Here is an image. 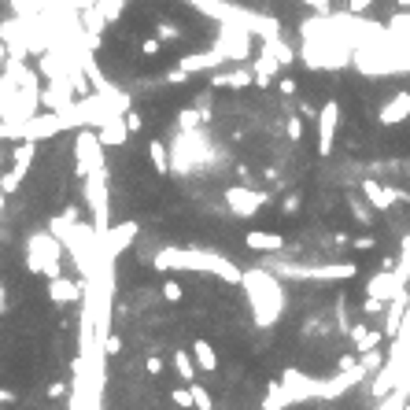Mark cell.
Segmentation results:
<instances>
[{
  "label": "cell",
  "mask_w": 410,
  "mask_h": 410,
  "mask_svg": "<svg viewBox=\"0 0 410 410\" xmlns=\"http://www.w3.org/2000/svg\"><path fill=\"white\" fill-rule=\"evenodd\" d=\"M244 285H248V292H251V307H255V318H259V325H274L277 314H281V307H285L277 281H274L270 274H263V270H251V274H244Z\"/></svg>",
  "instance_id": "6da1fadb"
},
{
  "label": "cell",
  "mask_w": 410,
  "mask_h": 410,
  "mask_svg": "<svg viewBox=\"0 0 410 410\" xmlns=\"http://www.w3.org/2000/svg\"><path fill=\"white\" fill-rule=\"evenodd\" d=\"M337 122H340V104H337V100H329V104L318 111V156H329V152H332Z\"/></svg>",
  "instance_id": "7a4b0ae2"
},
{
  "label": "cell",
  "mask_w": 410,
  "mask_h": 410,
  "mask_svg": "<svg viewBox=\"0 0 410 410\" xmlns=\"http://www.w3.org/2000/svg\"><path fill=\"white\" fill-rule=\"evenodd\" d=\"M292 277H325V281H348L358 274V266L351 263H332V266H281Z\"/></svg>",
  "instance_id": "3957f363"
},
{
  "label": "cell",
  "mask_w": 410,
  "mask_h": 410,
  "mask_svg": "<svg viewBox=\"0 0 410 410\" xmlns=\"http://www.w3.org/2000/svg\"><path fill=\"white\" fill-rule=\"evenodd\" d=\"M403 292H407V288L400 285V277H395V266H392V270H384V266H381V270L366 281V296L384 300V303L395 300V296H403Z\"/></svg>",
  "instance_id": "277c9868"
},
{
  "label": "cell",
  "mask_w": 410,
  "mask_h": 410,
  "mask_svg": "<svg viewBox=\"0 0 410 410\" xmlns=\"http://www.w3.org/2000/svg\"><path fill=\"white\" fill-rule=\"evenodd\" d=\"M363 192H366L369 207H377V211H392L395 203L403 200L400 192H395V189H388V185H381L377 177H366V182H363Z\"/></svg>",
  "instance_id": "5b68a950"
},
{
  "label": "cell",
  "mask_w": 410,
  "mask_h": 410,
  "mask_svg": "<svg viewBox=\"0 0 410 410\" xmlns=\"http://www.w3.org/2000/svg\"><path fill=\"white\" fill-rule=\"evenodd\" d=\"M381 126H400V122H407L410 119V89H400V93H395L388 104L381 108Z\"/></svg>",
  "instance_id": "8992f818"
},
{
  "label": "cell",
  "mask_w": 410,
  "mask_h": 410,
  "mask_svg": "<svg viewBox=\"0 0 410 410\" xmlns=\"http://www.w3.org/2000/svg\"><path fill=\"white\" fill-rule=\"evenodd\" d=\"M407 303H410L407 292H403V296H395V300H388V311H384V337H388V340L400 337V329H403V314H407Z\"/></svg>",
  "instance_id": "52a82bcc"
},
{
  "label": "cell",
  "mask_w": 410,
  "mask_h": 410,
  "mask_svg": "<svg viewBox=\"0 0 410 410\" xmlns=\"http://www.w3.org/2000/svg\"><path fill=\"white\" fill-rule=\"evenodd\" d=\"M226 200L237 207V214H255V211H259L263 203H266L263 192H248V189H229V192H226Z\"/></svg>",
  "instance_id": "ba28073f"
},
{
  "label": "cell",
  "mask_w": 410,
  "mask_h": 410,
  "mask_svg": "<svg viewBox=\"0 0 410 410\" xmlns=\"http://www.w3.org/2000/svg\"><path fill=\"white\" fill-rule=\"evenodd\" d=\"M248 248H255V251H281L285 248V237H277V233H248Z\"/></svg>",
  "instance_id": "9c48e42d"
},
{
  "label": "cell",
  "mask_w": 410,
  "mask_h": 410,
  "mask_svg": "<svg viewBox=\"0 0 410 410\" xmlns=\"http://www.w3.org/2000/svg\"><path fill=\"white\" fill-rule=\"evenodd\" d=\"M281 59H274L270 52H263L259 59H255V82L259 85H270V78H274V67H277Z\"/></svg>",
  "instance_id": "30bf717a"
},
{
  "label": "cell",
  "mask_w": 410,
  "mask_h": 410,
  "mask_svg": "<svg viewBox=\"0 0 410 410\" xmlns=\"http://www.w3.org/2000/svg\"><path fill=\"white\" fill-rule=\"evenodd\" d=\"M395 277H400V285L410 288V237H403L400 244V263H395Z\"/></svg>",
  "instance_id": "8fae6325"
},
{
  "label": "cell",
  "mask_w": 410,
  "mask_h": 410,
  "mask_svg": "<svg viewBox=\"0 0 410 410\" xmlns=\"http://www.w3.org/2000/svg\"><path fill=\"white\" fill-rule=\"evenodd\" d=\"M381 407L377 410H403L410 403V388H403V384H395V392H388L384 400H377Z\"/></svg>",
  "instance_id": "7c38bea8"
},
{
  "label": "cell",
  "mask_w": 410,
  "mask_h": 410,
  "mask_svg": "<svg viewBox=\"0 0 410 410\" xmlns=\"http://www.w3.org/2000/svg\"><path fill=\"white\" fill-rule=\"evenodd\" d=\"M219 63H222L219 52H207V56H185L182 67H185V71H200V67H219Z\"/></svg>",
  "instance_id": "4fadbf2b"
},
{
  "label": "cell",
  "mask_w": 410,
  "mask_h": 410,
  "mask_svg": "<svg viewBox=\"0 0 410 410\" xmlns=\"http://www.w3.org/2000/svg\"><path fill=\"white\" fill-rule=\"evenodd\" d=\"M196 358H200V366L203 369H207V374H211V369H219V355H214V348H211V344H196Z\"/></svg>",
  "instance_id": "5bb4252c"
},
{
  "label": "cell",
  "mask_w": 410,
  "mask_h": 410,
  "mask_svg": "<svg viewBox=\"0 0 410 410\" xmlns=\"http://www.w3.org/2000/svg\"><path fill=\"white\" fill-rule=\"evenodd\" d=\"M214 85H233V89H244V85H251V74H248V71H233V74H222V78H214Z\"/></svg>",
  "instance_id": "9a60e30c"
},
{
  "label": "cell",
  "mask_w": 410,
  "mask_h": 410,
  "mask_svg": "<svg viewBox=\"0 0 410 410\" xmlns=\"http://www.w3.org/2000/svg\"><path fill=\"white\" fill-rule=\"evenodd\" d=\"M159 37H145V41H140V52H145V56H159Z\"/></svg>",
  "instance_id": "2e32d148"
},
{
  "label": "cell",
  "mask_w": 410,
  "mask_h": 410,
  "mask_svg": "<svg viewBox=\"0 0 410 410\" xmlns=\"http://www.w3.org/2000/svg\"><path fill=\"white\" fill-rule=\"evenodd\" d=\"M152 163H156V170H166V148L163 145H152Z\"/></svg>",
  "instance_id": "e0dca14e"
},
{
  "label": "cell",
  "mask_w": 410,
  "mask_h": 410,
  "mask_svg": "<svg viewBox=\"0 0 410 410\" xmlns=\"http://www.w3.org/2000/svg\"><path fill=\"white\" fill-rule=\"evenodd\" d=\"M351 248H358V251H369V248H377V240H374V237H351Z\"/></svg>",
  "instance_id": "ac0fdd59"
},
{
  "label": "cell",
  "mask_w": 410,
  "mask_h": 410,
  "mask_svg": "<svg viewBox=\"0 0 410 410\" xmlns=\"http://www.w3.org/2000/svg\"><path fill=\"white\" fill-rule=\"evenodd\" d=\"M170 37L177 41V27L174 22H159V41H170Z\"/></svg>",
  "instance_id": "d6986e66"
},
{
  "label": "cell",
  "mask_w": 410,
  "mask_h": 410,
  "mask_svg": "<svg viewBox=\"0 0 410 410\" xmlns=\"http://www.w3.org/2000/svg\"><path fill=\"white\" fill-rule=\"evenodd\" d=\"M363 311H366V314H381V311H384V300H374V296H366Z\"/></svg>",
  "instance_id": "ffe728a7"
},
{
  "label": "cell",
  "mask_w": 410,
  "mask_h": 410,
  "mask_svg": "<svg viewBox=\"0 0 410 410\" xmlns=\"http://www.w3.org/2000/svg\"><path fill=\"white\" fill-rule=\"evenodd\" d=\"M277 89H281L285 96H296V89H300V85H296V78H281V82H277Z\"/></svg>",
  "instance_id": "44dd1931"
},
{
  "label": "cell",
  "mask_w": 410,
  "mask_h": 410,
  "mask_svg": "<svg viewBox=\"0 0 410 410\" xmlns=\"http://www.w3.org/2000/svg\"><path fill=\"white\" fill-rule=\"evenodd\" d=\"M288 137H292V140L303 137V122H300V119H288Z\"/></svg>",
  "instance_id": "7402d4cb"
},
{
  "label": "cell",
  "mask_w": 410,
  "mask_h": 410,
  "mask_svg": "<svg viewBox=\"0 0 410 410\" xmlns=\"http://www.w3.org/2000/svg\"><path fill=\"white\" fill-rule=\"evenodd\" d=\"M369 4H374V0H348V11L358 15V11H369Z\"/></svg>",
  "instance_id": "603a6c76"
},
{
  "label": "cell",
  "mask_w": 410,
  "mask_h": 410,
  "mask_svg": "<svg viewBox=\"0 0 410 410\" xmlns=\"http://www.w3.org/2000/svg\"><path fill=\"white\" fill-rule=\"evenodd\" d=\"M300 211V196L292 192V196H285V214H296Z\"/></svg>",
  "instance_id": "cb8c5ba5"
},
{
  "label": "cell",
  "mask_w": 410,
  "mask_h": 410,
  "mask_svg": "<svg viewBox=\"0 0 410 410\" xmlns=\"http://www.w3.org/2000/svg\"><path fill=\"white\" fill-rule=\"evenodd\" d=\"M351 207H355V214H358V222H369V211L363 207V203H351Z\"/></svg>",
  "instance_id": "d4e9b609"
},
{
  "label": "cell",
  "mask_w": 410,
  "mask_h": 410,
  "mask_svg": "<svg viewBox=\"0 0 410 410\" xmlns=\"http://www.w3.org/2000/svg\"><path fill=\"white\" fill-rule=\"evenodd\" d=\"M307 4H314L318 11H329V0H307Z\"/></svg>",
  "instance_id": "484cf974"
},
{
  "label": "cell",
  "mask_w": 410,
  "mask_h": 410,
  "mask_svg": "<svg viewBox=\"0 0 410 410\" xmlns=\"http://www.w3.org/2000/svg\"><path fill=\"white\" fill-rule=\"evenodd\" d=\"M400 8H410V0H400Z\"/></svg>",
  "instance_id": "4316f807"
},
{
  "label": "cell",
  "mask_w": 410,
  "mask_h": 410,
  "mask_svg": "<svg viewBox=\"0 0 410 410\" xmlns=\"http://www.w3.org/2000/svg\"><path fill=\"white\" fill-rule=\"evenodd\" d=\"M403 410H410V403H407V407H403Z\"/></svg>",
  "instance_id": "83f0119b"
}]
</instances>
